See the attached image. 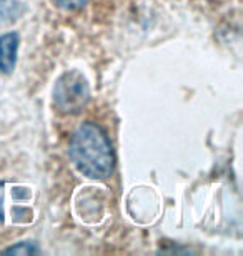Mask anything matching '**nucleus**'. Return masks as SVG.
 Returning <instances> with one entry per match:
<instances>
[{
  "label": "nucleus",
  "mask_w": 243,
  "mask_h": 256,
  "mask_svg": "<svg viewBox=\"0 0 243 256\" xmlns=\"http://www.w3.org/2000/svg\"><path fill=\"white\" fill-rule=\"evenodd\" d=\"M19 35L15 32H7L0 35V72L2 74H12L17 64L19 54Z\"/></svg>",
  "instance_id": "7ed1b4c3"
},
{
  "label": "nucleus",
  "mask_w": 243,
  "mask_h": 256,
  "mask_svg": "<svg viewBox=\"0 0 243 256\" xmlns=\"http://www.w3.org/2000/svg\"><path fill=\"white\" fill-rule=\"evenodd\" d=\"M90 100L89 82L79 70H69L59 76L54 86V104L62 114L74 115Z\"/></svg>",
  "instance_id": "f03ea898"
},
{
  "label": "nucleus",
  "mask_w": 243,
  "mask_h": 256,
  "mask_svg": "<svg viewBox=\"0 0 243 256\" xmlns=\"http://www.w3.org/2000/svg\"><path fill=\"white\" fill-rule=\"evenodd\" d=\"M4 220V183H0V222Z\"/></svg>",
  "instance_id": "423d86ee"
},
{
  "label": "nucleus",
  "mask_w": 243,
  "mask_h": 256,
  "mask_svg": "<svg viewBox=\"0 0 243 256\" xmlns=\"http://www.w3.org/2000/svg\"><path fill=\"white\" fill-rule=\"evenodd\" d=\"M5 252L7 253H27V254H30V253H37V248L30 243H20V244H17V246L5 250Z\"/></svg>",
  "instance_id": "39448f33"
},
{
  "label": "nucleus",
  "mask_w": 243,
  "mask_h": 256,
  "mask_svg": "<svg viewBox=\"0 0 243 256\" xmlns=\"http://www.w3.org/2000/svg\"><path fill=\"white\" fill-rule=\"evenodd\" d=\"M57 7L60 8H65V10H75V8H80L89 2V0H52Z\"/></svg>",
  "instance_id": "20e7f679"
},
{
  "label": "nucleus",
  "mask_w": 243,
  "mask_h": 256,
  "mask_svg": "<svg viewBox=\"0 0 243 256\" xmlns=\"http://www.w3.org/2000/svg\"><path fill=\"white\" fill-rule=\"evenodd\" d=\"M2 2H5V0H0V4H2Z\"/></svg>",
  "instance_id": "0eeeda50"
},
{
  "label": "nucleus",
  "mask_w": 243,
  "mask_h": 256,
  "mask_svg": "<svg viewBox=\"0 0 243 256\" xmlns=\"http://www.w3.org/2000/svg\"><path fill=\"white\" fill-rule=\"evenodd\" d=\"M70 158L82 175L94 180H105L115 168V155L107 133L100 126L87 122L70 138Z\"/></svg>",
  "instance_id": "f257e3e1"
}]
</instances>
